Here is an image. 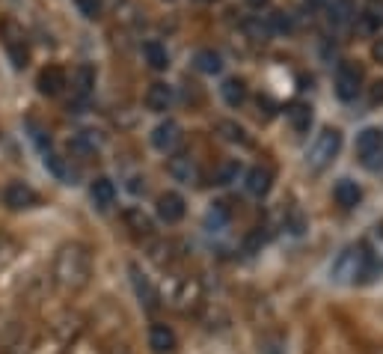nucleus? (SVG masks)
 I'll list each match as a JSON object with an SVG mask.
<instances>
[{"label": "nucleus", "mask_w": 383, "mask_h": 354, "mask_svg": "<svg viewBox=\"0 0 383 354\" xmlns=\"http://www.w3.org/2000/svg\"><path fill=\"white\" fill-rule=\"evenodd\" d=\"M217 131L229 140V143H241V146H247L250 143V137H247V131L241 129L238 122H232V119H223V122H217Z\"/></svg>", "instance_id": "26"}, {"label": "nucleus", "mask_w": 383, "mask_h": 354, "mask_svg": "<svg viewBox=\"0 0 383 354\" xmlns=\"http://www.w3.org/2000/svg\"><path fill=\"white\" fill-rule=\"evenodd\" d=\"M339 149H342V134L336 129H324L321 134H315V140L309 143V152H306V167L312 173H324L333 161Z\"/></svg>", "instance_id": "3"}, {"label": "nucleus", "mask_w": 383, "mask_h": 354, "mask_svg": "<svg viewBox=\"0 0 383 354\" xmlns=\"http://www.w3.org/2000/svg\"><path fill=\"white\" fill-rule=\"evenodd\" d=\"M125 226H128V230H131V235H137V238H149V235L154 232L152 218L146 215L143 208H137V206L125 208Z\"/></svg>", "instance_id": "15"}, {"label": "nucleus", "mask_w": 383, "mask_h": 354, "mask_svg": "<svg viewBox=\"0 0 383 354\" xmlns=\"http://www.w3.org/2000/svg\"><path fill=\"white\" fill-rule=\"evenodd\" d=\"M286 117H288V122H291V129H294L297 134H303V131H309V125H312V107L303 105V102H294V105H288Z\"/></svg>", "instance_id": "20"}, {"label": "nucleus", "mask_w": 383, "mask_h": 354, "mask_svg": "<svg viewBox=\"0 0 383 354\" xmlns=\"http://www.w3.org/2000/svg\"><path fill=\"white\" fill-rule=\"evenodd\" d=\"M51 280L56 283V289H63L68 295L87 289L92 280V250L80 242H66L54 253Z\"/></svg>", "instance_id": "1"}, {"label": "nucleus", "mask_w": 383, "mask_h": 354, "mask_svg": "<svg viewBox=\"0 0 383 354\" xmlns=\"http://www.w3.org/2000/svg\"><path fill=\"white\" fill-rule=\"evenodd\" d=\"M166 173L173 176L176 182H181V185H193V182L200 179V167H196V158H193V155L178 152V155H173V158H169Z\"/></svg>", "instance_id": "8"}, {"label": "nucleus", "mask_w": 383, "mask_h": 354, "mask_svg": "<svg viewBox=\"0 0 383 354\" xmlns=\"http://www.w3.org/2000/svg\"><path fill=\"white\" fill-rule=\"evenodd\" d=\"M247 194H253V196H265L267 191H271V185H274V170L271 167H253L250 173H247Z\"/></svg>", "instance_id": "16"}, {"label": "nucleus", "mask_w": 383, "mask_h": 354, "mask_svg": "<svg viewBox=\"0 0 383 354\" xmlns=\"http://www.w3.org/2000/svg\"><path fill=\"white\" fill-rule=\"evenodd\" d=\"M128 274H131V283H134V292H137L140 304H143L149 313H152V309H158L161 307V295H158V289L152 286V280L140 271V265H131V268H128Z\"/></svg>", "instance_id": "9"}, {"label": "nucleus", "mask_w": 383, "mask_h": 354, "mask_svg": "<svg viewBox=\"0 0 383 354\" xmlns=\"http://www.w3.org/2000/svg\"><path fill=\"white\" fill-rule=\"evenodd\" d=\"M169 105H173V87L164 81H154L152 87L146 90V107L152 113H166Z\"/></svg>", "instance_id": "13"}, {"label": "nucleus", "mask_w": 383, "mask_h": 354, "mask_svg": "<svg viewBox=\"0 0 383 354\" xmlns=\"http://www.w3.org/2000/svg\"><path fill=\"white\" fill-rule=\"evenodd\" d=\"M333 200L342 208H357L363 203V188L353 179H339L333 188Z\"/></svg>", "instance_id": "14"}, {"label": "nucleus", "mask_w": 383, "mask_h": 354, "mask_svg": "<svg viewBox=\"0 0 383 354\" xmlns=\"http://www.w3.org/2000/svg\"><path fill=\"white\" fill-rule=\"evenodd\" d=\"M357 155L365 170H383V131L380 129H363L357 134Z\"/></svg>", "instance_id": "4"}, {"label": "nucleus", "mask_w": 383, "mask_h": 354, "mask_svg": "<svg viewBox=\"0 0 383 354\" xmlns=\"http://www.w3.org/2000/svg\"><path fill=\"white\" fill-rule=\"evenodd\" d=\"M267 0H250V6H265Z\"/></svg>", "instance_id": "35"}, {"label": "nucleus", "mask_w": 383, "mask_h": 354, "mask_svg": "<svg viewBox=\"0 0 383 354\" xmlns=\"http://www.w3.org/2000/svg\"><path fill=\"white\" fill-rule=\"evenodd\" d=\"M309 4H324V0H309Z\"/></svg>", "instance_id": "36"}, {"label": "nucleus", "mask_w": 383, "mask_h": 354, "mask_svg": "<svg viewBox=\"0 0 383 354\" xmlns=\"http://www.w3.org/2000/svg\"><path fill=\"white\" fill-rule=\"evenodd\" d=\"M6 51H9V60H12V66L16 69H24L27 66V45H24V39L18 36V39H6Z\"/></svg>", "instance_id": "27"}, {"label": "nucleus", "mask_w": 383, "mask_h": 354, "mask_svg": "<svg viewBox=\"0 0 383 354\" xmlns=\"http://www.w3.org/2000/svg\"><path fill=\"white\" fill-rule=\"evenodd\" d=\"M154 211H158V218L166 223V226H176L184 220V215H188V203H184V196L176 194V191H166L158 196V206H154Z\"/></svg>", "instance_id": "6"}, {"label": "nucleus", "mask_w": 383, "mask_h": 354, "mask_svg": "<svg viewBox=\"0 0 383 354\" xmlns=\"http://www.w3.org/2000/svg\"><path fill=\"white\" fill-rule=\"evenodd\" d=\"M244 33H247L253 42H267V39H271V27L262 24L259 18H250V21L244 24Z\"/></svg>", "instance_id": "29"}, {"label": "nucleus", "mask_w": 383, "mask_h": 354, "mask_svg": "<svg viewBox=\"0 0 383 354\" xmlns=\"http://www.w3.org/2000/svg\"><path fill=\"white\" fill-rule=\"evenodd\" d=\"M36 87H39L42 95L54 98V95L63 93V87H68V78H66V72H63L60 66H45L39 72V78H36Z\"/></svg>", "instance_id": "11"}, {"label": "nucleus", "mask_w": 383, "mask_h": 354, "mask_svg": "<svg viewBox=\"0 0 383 354\" xmlns=\"http://www.w3.org/2000/svg\"><path fill=\"white\" fill-rule=\"evenodd\" d=\"M372 271H375V256L368 250V244L360 242V244H348L339 253L330 268V277L339 286H357V283L372 277Z\"/></svg>", "instance_id": "2"}, {"label": "nucleus", "mask_w": 383, "mask_h": 354, "mask_svg": "<svg viewBox=\"0 0 383 354\" xmlns=\"http://www.w3.org/2000/svg\"><path fill=\"white\" fill-rule=\"evenodd\" d=\"M181 140V125L176 119H164L161 125H154L152 131V146L158 152H173Z\"/></svg>", "instance_id": "10"}, {"label": "nucleus", "mask_w": 383, "mask_h": 354, "mask_svg": "<svg viewBox=\"0 0 383 354\" xmlns=\"http://www.w3.org/2000/svg\"><path fill=\"white\" fill-rule=\"evenodd\" d=\"M75 4H78L83 18H98L102 16V0H75Z\"/></svg>", "instance_id": "32"}, {"label": "nucleus", "mask_w": 383, "mask_h": 354, "mask_svg": "<svg viewBox=\"0 0 383 354\" xmlns=\"http://www.w3.org/2000/svg\"><path fill=\"white\" fill-rule=\"evenodd\" d=\"M45 167H48V173H51V176H56L60 182H66V185H75V173L68 170L66 158H60V155H54L51 149L45 152Z\"/></svg>", "instance_id": "23"}, {"label": "nucleus", "mask_w": 383, "mask_h": 354, "mask_svg": "<svg viewBox=\"0 0 383 354\" xmlns=\"http://www.w3.org/2000/svg\"><path fill=\"white\" fill-rule=\"evenodd\" d=\"M220 95H223V102L229 105V107H241V105H244V98H247V83L241 81V78H229V81H223Z\"/></svg>", "instance_id": "19"}, {"label": "nucleus", "mask_w": 383, "mask_h": 354, "mask_svg": "<svg viewBox=\"0 0 383 354\" xmlns=\"http://www.w3.org/2000/svg\"><path fill=\"white\" fill-rule=\"evenodd\" d=\"M75 95L78 98H87L95 87V69L92 66H78V72H75Z\"/></svg>", "instance_id": "25"}, {"label": "nucleus", "mask_w": 383, "mask_h": 354, "mask_svg": "<svg viewBox=\"0 0 383 354\" xmlns=\"http://www.w3.org/2000/svg\"><path fill=\"white\" fill-rule=\"evenodd\" d=\"M363 21H365V30H377V27H383V0H372V4H368Z\"/></svg>", "instance_id": "28"}, {"label": "nucleus", "mask_w": 383, "mask_h": 354, "mask_svg": "<svg viewBox=\"0 0 383 354\" xmlns=\"http://www.w3.org/2000/svg\"><path fill=\"white\" fill-rule=\"evenodd\" d=\"M176 331L169 328V324H152L149 328V348L154 351V354H173L176 351Z\"/></svg>", "instance_id": "12"}, {"label": "nucleus", "mask_w": 383, "mask_h": 354, "mask_svg": "<svg viewBox=\"0 0 383 354\" xmlns=\"http://www.w3.org/2000/svg\"><path fill=\"white\" fill-rule=\"evenodd\" d=\"M202 4H211V0H202Z\"/></svg>", "instance_id": "37"}, {"label": "nucleus", "mask_w": 383, "mask_h": 354, "mask_svg": "<svg viewBox=\"0 0 383 354\" xmlns=\"http://www.w3.org/2000/svg\"><path fill=\"white\" fill-rule=\"evenodd\" d=\"M267 27H271V33H291V18L286 12H274V16L267 18Z\"/></svg>", "instance_id": "31"}, {"label": "nucleus", "mask_w": 383, "mask_h": 354, "mask_svg": "<svg viewBox=\"0 0 383 354\" xmlns=\"http://www.w3.org/2000/svg\"><path fill=\"white\" fill-rule=\"evenodd\" d=\"M143 57H146L149 69H154V72H164V69L169 66V54H166V48L161 45V42H146Z\"/></svg>", "instance_id": "22"}, {"label": "nucleus", "mask_w": 383, "mask_h": 354, "mask_svg": "<svg viewBox=\"0 0 383 354\" xmlns=\"http://www.w3.org/2000/svg\"><path fill=\"white\" fill-rule=\"evenodd\" d=\"M357 16V6H353V0H330L327 4V18L333 27H348Z\"/></svg>", "instance_id": "18"}, {"label": "nucleus", "mask_w": 383, "mask_h": 354, "mask_svg": "<svg viewBox=\"0 0 383 354\" xmlns=\"http://www.w3.org/2000/svg\"><path fill=\"white\" fill-rule=\"evenodd\" d=\"M4 203L12 208V211H21V208H33L39 206V194L27 185V182H9L4 188Z\"/></svg>", "instance_id": "7"}, {"label": "nucleus", "mask_w": 383, "mask_h": 354, "mask_svg": "<svg viewBox=\"0 0 383 354\" xmlns=\"http://www.w3.org/2000/svg\"><path fill=\"white\" fill-rule=\"evenodd\" d=\"M363 90V69L357 63H339L336 69V95L342 102H353Z\"/></svg>", "instance_id": "5"}, {"label": "nucleus", "mask_w": 383, "mask_h": 354, "mask_svg": "<svg viewBox=\"0 0 383 354\" xmlns=\"http://www.w3.org/2000/svg\"><path fill=\"white\" fill-rule=\"evenodd\" d=\"M229 220H232V211L226 203H211V208L205 211V230H211V232L223 230Z\"/></svg>", "instance_id": "21"}, {"label": "nucleus", "mask_w": 383, "mask_h": 354, "mask_svg": "<svg viewBox=\"0 0 383 354\" xmlns=\"http://www.w3.org/2000/svg\"><path fill=\"white\" fill-rule=\"evenodd\" d=\"M90 196L98 208H110L113 203H116V185H113L107 176H98L90 185Z\"/></svg>", "instance_id": "17"}, {"label": "nucleus", "mask_w": 383, "mask_h": 354, "mask_svg": "<svg viewBox=\"0 0 383 354\" xmlns=\"http://www.w3.org/2000/svg\"><path fill=\"white\" fill-rule=\"evenodd\" d=\"M193 63H196V69H200V72H205V75H217L220 69H223V57H220L217 51H211V48H202V51H196Z\"/></svg>", "instance_id": "24"}, {"label": "nucleus", "mask_w": 383, "mask_h": 354, "mask_svg": "<svg viewBox=\"0 0 383 354\" xmlns=\"http://www.w3.org/2000/svg\"><path fill=\"white\" fill-rule=\"evenodd\" d=\"M372 54H375V60H377V63H383V39H377V42H375Z\"/></svg>", "instance_id": "34"}, {"label": "nucleus", "mask_w": 383, "mask_h": 354, "mask_svg": "<svg viewBox=\"0 0 383 354\" xmlns=\"http://www.w3.org/2000/svg\"><path fill=\"white\" fill-rule=\"evenodd\" d=\"M238 173H241V164L238 161H226L220 167V173H217V185H232V182L238 179Z\"/></svg>", "instance_id": "30"}, {"label": "nucleus", "mask_w": 383, "mask_h": 354, "mask_svg": "<svg viewBox=\"0 0 383 354\" xmlns=\"http://www.w3.org/2000/svg\"><path fill=\"white\" fill-rule=\"evenodd\" d=\"M372 102H383V81L375 83V90H372Z\"/></svg>", "instance_id": "33"}]
</instances>
